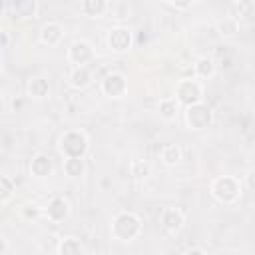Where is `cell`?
<instances>
[{
    "label": "cell",
    "instance_id": "6da1fadb",
    "mask_svg": "<svg viewBox=\"0 0 255 255\" xmlns=\"http://www.w3.org/2000/svg\"><path fill=\"white\" fill-rule=\"evenodd\" d=\"M209 193L213 195V199L217 203H221V205H233V203L239 201V197L243 193V183L235 175H217L209 183Z\"/></svg>",
    "mask_w": 255,
    "mask_h": 255
},
{
    "label": "cell",
    "instance_id": "7a4b0ae2",
    "mask_svg": "<svg viewBox=\"0 0 255 255\" xmlns=\"http://www.w3.org/2000/svg\"><path fill=\"white\" fill-rule=\"evenodd\" d=\"M141 229H143V223L139 215H135L133 211H120L112 219V237L122 243H129L137 239L141 235Z\"/></svg>",
    "mask_w": 255,
    "mask_h": 255
},
{
    "label": "cell",
    "instance_id": "3957f363",
    "mask_svg": "<svg viewBox=\"0 0 255 255\" xmlns=\"http://www.w3.org/2000/svg\"><path fill=\"white\" fill-rule=\"evenodd\" d=\"M58 147L64 157H86L90 139H88L86 131H82V129H66L60 137Z\"/></svg>",
    "mask_w": 255,
    "mask_h": 255
},
{
    "label": "cell",
    "instance_id": "277c9868",
    "mask_svg": "<svg viewBox=\"0 0 255 255\" xmlns=\"http://www.w3.org/2000/svg\"><path fill=\"white\" fill-rule=\"evenodd\" d=\"M183 116H185V126H187L189 129H193V131L205 129V128H209L211 122H213V110H211L203 100L197 102V104L185 106Z\"/></svg>",
    "mask_w": 255,
    "mask_h": 255
},
{
    "label": "cell",
    "instance_id": "5b68a950",
    "mask_svg": "<svg viewBox=\"0 0 255 255\" xmlns=\"http://www.w3.org/2000/svg\"><path fill=\"white\" fill-rule=\"evenodd\" d=\"M175 100L179 106H191L203 100V86L197 78H183L175 86Z\"/></svg>",
    "mask_w": 255,
    "mask_h": 255
},
{
    "label": "cell",
    "instance_id": "8992f818",
    "mask_svg": "<svg viewBox=\"0 0 255 255\" xmlns=\"http://www.w3.org/2000/svg\"><path fill=\"white\" fill-rule=\"evenodd\" d=\"M100 90L106 98L110 100H120L126 96L128 92V78L122 72H110L102 78L100 82Z\"/></svg>",
    "mask_w": 255,
    "mask_h": 255
},
{
    "label": "cell",
    "instance_id": "52a82bcc",
    "mask_svg": "<svg viewBox=\"0 0 255 255\" xmlns=\"http://www.w3.org/2000/svg\"><path fill=\"white\" fill-rule=\"evenodd\" d=\"M94 58H96V52L92 44L86 40H76L68 48V62L74 66H88L90 62H94Z\"/></svg>",
    "mask_w": 255,
    "mask_h": 255
},
{
    "label": "cell",
    "instance_id": "ba28073f",
    "mask_svg": "<svg viewBox=\"0 0 255 255\" xmlns=\"http://www.w3.org/2000/svg\"><path fill=\"white\" fill-rule=\"evenodd\" d=\"M131 44H133V36L129 32V28H126V26H114L108 32V48L112 52H118V54L128 52L131 48Z\"/></svg>",
    "mask_w": 255,
    "mask_h": 255
},
{
    "label": "cell",
    "instance_id": "9c48e42d",
    "mask_svg": "<svg viewBox=\"0 0 255 255\" xmlns=\"http://www.w3.org/2000/svg\"><path fill=\"white\" fill-rule=\"evenodd\" d=\"M70 211H72V205H70L68 197H64V195H54L48 201V205L44 207V213L52 223H62L64 219H68Z\"/></svg>",
    "mask_w": 255,
    "mask_h": 255
},
{
    "label": "cell",
    "instance_id": "30bf717a",
    "mask_svg": "<svg viewBox=\"0 0 255 255\" xmlns=\"http://www.w3.org/2000/svg\"><path fill=\"white\" fill-rule=\"evenodd\" d=\"M159 221H161V227H163L167 233L175 235V233H179V231L183 229V225H185V215H183V211H181L179 207H165V209L161 211V215H159Z\"/></svg>",
    "mask_w": 255,
    "mask_h": 255
},
{
    "label": "cell",
    "instance_id": "8fae6325",
    "mask_svg": "<svg viewBox=\"0 0 255 255\" xmlns=\"http://www.w3.org/2000/svg\"><path fill=\"white\" fill-rule=\"evenodd\" d=\"M8 8L16 20H30V18H36L38 2L36 0H8Z\"/></svg>",
    "mask_w": 255,
    "mask_h": 255
},
{
    "label": "cell",
    "instance_id": "7c38bea8",
    "mask_svg": "<svg viewBox=\"0 0 255 255\" xmlns=\"http://www.w3.org/2000/svg\"><path fill=\"white\" fill-rule=\"evenodd\" d=\"M52 171H54V161H52V157H50L48 153L40 151V153H36V155L30 159V173H32L34 177L44 179V177H50Z\"/></svg>",
    "mask_w": 255,
    "mask_h": 255
},
{
    "label": "cell",
    "instance_id": "4fadbf2b",
    "mask_svg": "<svg viewBox=\"0 0 255 255\" xmlns=\"http://www.w3.org/2000/svg\"><path fill=\"white\" fill-rule=\"evenodd\" d=\"M92 82H94V74H92V70L88 66H74L72 72L68 74L70 88H74L78 92L80 90H86L88 86H92Z\"/></svg>",
    "mask_w": 255,
    "mask_h": 255
},
{
    "label": "cell",
    "instance_id": "5bb4252c",
    "mask_svg": "<svg viewBox=\"0 0 255 255\" xmlns=\"http://www.w3.org/2000/svg\"><path fill=\"white\" fill-rule=\"evenodd\" d=\"M64 38V30L58 22H46L40 30V42L48 48H56Z\"/></svg>",
    "mask_w": 255,
    "mask_h": 255
},
{
    "label": "cell",
    "instance_id": "9a60e30c",
    "mask_svg": "<svg viewBox=\"0 0 255 255\" xmlns=\"http://www.w3.org/2000/svg\"><path fill=\"white\" fill-rule=\"evenodd\" d=\"M56 253L58 255H84L86 253V247L84 243L74 237V235H68V237H62L56 245Z\"/></svg>",
    "mask_w": 255,
    "mask_h": 255
},
{
    "label": "cell",
    "instance_id": "2e32d148",
    "mask_svg": "<svg viewBox=\"0 0 255 255\" xmlns=\"http://www.w3.org/2000/svg\"><path fill=\"white\" fill-rule=\"evenodd\" d=\"M26 92H28V96L34 98V100H44V98H48V94H50V84H48L46 78L34 76V78L28 82Z\"/></svg>",
    "mask_w": 255,
    "mask_h": 255
},
{
    "label": "cell",
    "instance_id": "e0dca14e",
    "mask_svg": "<svg viewBox=\"0 0 255 255\" xmlns=\"http://www.w3.org/2000/svg\"><path fill=\"white\" fill-rule=\"evenodd\" d=\"M157 114H159L161 120L173 122L177 118V114H179V102L175 98H169V96L167 98H161L157 102Z\"/></svg>",
    "mask_w": 255,
    "mask_h": 255
},
{
    "label": "cell",
    "instance_id": "ac0fdd59",
    "mask_svg": "<svg viewBox=\"0 0 255 255\" xmlns=\"http://www.w3.org/2000/svg\"><path fill=\"white\" fill-rule=\"evenodd\" d=\"M213 74H215V60L213 58L203 56V58H197L195 60V64H193V76L197 80H207Z\"/></svg>",
    "mask_w": 255,
    "mask_h": 255
},
{
    "label": "cell",
    "instance_id": "d6986e66",
    "mask_svg": "<svg viewBox=\"0 0 255 255\" xmlns=\"http://www.w3.org/2000/svg\"><path fill=\"white\" fill-rule=\"evenodd\" d=\"M159 159H161L165 165H169V167L177 165V163L181 161V149H179V145H175V143H165V145H161V149H159Z\"/></svg>",
    "mask_w": 255,
    "mask_h": 255
},
{
    "label": "cell",
    "instance_id": "ffe728a7",
    "mask_svg": "<svg viewBox=\"0 0 255 255\" xmlns=\"http://www.w3.org/2000/svg\"><path fill=\"white\" fill-rule=\"evenodd\" d=\"M64 173L68 177H82L86 173V161L84 157H64Z\"/></svg>",
    "mask_w": 255,
    "mask_h": 255
},
{
    "label": "cell",
    "instance_id": "44dd1931",
    "mask_svg": "<svg viewBox=\"0 0 255 255\" xmlns=\"http://www.w3.org/2000/svg\"><path fill=\"white\" fill-rule=\"evenodd\" d=\"M255 16V2L253 0H239L235 4V20L241 24V22H251Z\"/></svg>",
    "mask_w": 255,
    "mask_h": 255
},
{
    "label": "cell",
    "instance_id": "7402d4cb",
    "mask_svg": "<svg viewBox=\"0 0 255 255\" xmlns=\"http://www.w3.org/2000/svg\"><path fill=\"white\" fill-rule=\"evenodd\" d=\"M108 10V0H82V12L90 18H102Z\"/></svg>",
    "mask_w": 255,
    "mask_h": 255
},
{
    "label": "cell",
    "instance_id": "603a6c76",
    "mask_svg": "<svg viewBox=\"0 0 255 255\" xmlns=\"http://www.w3.org/2000/svg\"><path fill=\"white\" fill-rule=\"evenodd\" d=\"M239 26H241V24H239L233 16H225L223 20L217 22V32H219V36H223V38H233V36L239 34Z\"/></svg>",
    "mask_w": 255,
    "mask_h": 255
},
{
    "label": "cell",
    "instance_id": "cb8c5ba5",
    "mask_svg": "<svg viewBox=\"0 0 255 255\" xmlns=\"http://www.w3.org/2000/svg\"><path fill=\"white\" fill-rule=\"evenodd\" d=\"M14 181L8 175H0V203H6L14 195Z\"/></svg>",
    "mask_w": 255,
    "mask_h": 255
},
{
    "label": "cell",
    "instance_id": "d4e9b609",
    "mask_svg": "<svg viewBox=\"0 0 255 255\" xmlns=\"http://www.w3.org/2000/svg\"><path fill=\"white\" fill-rule=\"evenodd\" d=\"M129 171L133 177H145L149 173V163L143 161V159H133L131 165H129Z\"/></svg>",
    "mask_w": 255,
    "mask_h": 255
},
{
    "label": "cell",
    "instance_id": "484cf974",
    "mask_svg": "<svg viewBox=\"0 0 255 255\" xmlns=\"http://www.w3.org/2000/svg\"><path fill=\"white\" fill-rule=\"evenodd\" d=\"M40 215V207H36V205H26L24 207V217L26 219H36Z\"/></svg>",
    "mask_w": 255,
    "mask_h": 255
},
{
    "label": "cell",
    "instance_id": "4316f807",
    "mask_svg": "<svg viewBox=\"0 0 255 255\" xmlns=\"http://www.w3.org/2000/svg\"><path fill=\"white\" fill-rule=\"evenodd\" d=\"M169 4L173 8H177V10H187V8H191L193 0H169Z\"/></svg>",
    "mask_w": 255,
    "mask_h": 255
},
{
    "label": "cell",
    "instance_id": "83f0119b",
    "mask_svg": "<svg viewBox=\"0 0 255 255\" xmlns=\"http://www.w3.org/2000/svg\"><path fill=\"white\" fill-rule=\"evenodd\" d=\"M8 46H10V34L0 28V50H4V48H8Z\"/></svg>",
    "mask_w": 255,
    "mask_h": 255
},
{
    "label": "cell",
    "instance_id": "f1b7e54d",
    "mask_svg": "<svg viewBox=\"0 0 255 255\" xmlns=\"http://www.w3.org/2000/svg\"><path fill=\"white\" fill-rule=\"evenodd\" d=\"M185 253L187 255H205V249H201V247H189Z\"/></svg>",
    "mask_w": 255,
    "mask_h": 255
},
{
    "label": "cell",
    "instance_id": "f546056e",
    "mask_svg": "<svg viewBox=\"0 0 255 255\" xmlns=\"http://www.w3.org/2000/svg\"><path fill=\"white\" fill-rule=\"evenodd\" d=\"M4 253H8V241L4 237H0V255H4Z\"/></svg>",
    "mask_w": 255,
    "mask_h": 255
},
{
    "label": "cell",
    "instance_id": "4dcf8cb0",
    "mask_svg": "<svg viewBox=\"0 0 255 255\" xmlns=\"http://www.w3.org/2000/svg\"><path fill=\"white\" fill-rule=\"evenodd\" d=\"M0 76H2V66H0Z\"/></svg>",
    "mask_w": 255,
    "mask_h": 255
},
{
    "label": "cell",
    "instance_id": "1f68e13d",
    "mask_svg": "<svg viewBox=\"0 0 255 255\" xmlns=\"http://www.w3.org/2000/svg\"><path fill=\"white\" fill-rule=\"evenodd\" d=\"M2 4H4V2H2V0H0V6H2Z\"/></svg>",
    "mask_w": 255,
    "mask_h": 255
}]
</instances>
